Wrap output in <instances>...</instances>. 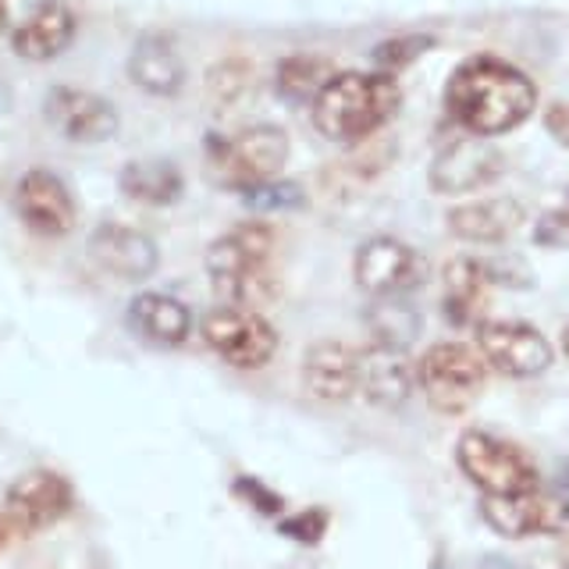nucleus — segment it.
I'll return each instance as SVG.
<instances>
[{
	"label": "nucleus",
	"instance_id": "dca6fc26",
	"mask_svg": "<svg viewBox=\"0 0 569 569\" xmlns=\"http://www.w3.org/2000/svg\"><path fill=\"white\" fill-rule=\"evenodd\" d=\"M417 388V367L409 363L406 349L370 342L360 349V396L370 406L399 409Z\"/></svg>",
	"mask_w": 569,
	"mask_h": 569
},
{
	"label": "nucleus",
	"instance_id": "bb28decb",
	"mask_svg": "<svg viewBox=\"0 0 569 569\" xmlns=\"http://www.w3.org/2000/svg\"><path fill=\"white\" fill-rule=\"evenodd\" d=\"M249 82H253L249 61H221V64H213L207 76V89L218 103H236L249 89Z\"/></svg>",
	"mask_w": 569,
	"mask_h": 569
},
{
	"label": "nucleus",
	"instance_id": "a878e982",
	"mask_svg": "<svg viewBox=\"0 0 569 569\" xmlns=\"http://www.w3.org/2000/svg\"><path fill=\"white\" fill-rule=\"evenodd\" d=\"M242 200L253 210H299L307 203V189L299 182H289V178H271V182L246 189Z\"/></svg>",
	"mask_w": 569,
	"mask_h": 569
},
{
	"label": "nucleus",
	"instance_id": "72a5a7b5",
	"mask_svg": "<svg viewBox=\"0 0 569 569\" xmlns=\"http://www.w3.org/2000/svg\"><path fill=\"white\" fill-rule=\"evenodd\" d=\"M8 29V0H0V32Z\"/></svg>",
	"mask_w": 569,
	"mask_h": 569
},
{
	"label": "nucleus",
	"instance_id": "c9c22d12",
	"mask_svg": "<svg viewBox=\"0 0 569 569\" xmlns=\"http://www.w3.org/2000/svg\"><path fill=\"white\" fill-rule=\"evenodd\" d=\"M562 213H566V221H569V196H566V207H562Z\"/></svg>",
	"mask_w": 569,
	"mask_h": 569
},
{
	"label": "nucleus",
	"instance_id": "ddd939ff",
	"mask_svg": "<svg viewBox=\"0 0 569 569\" xmlns=\"http://www.w3.org/2000/svg\"><path fill=\"white\" fill-rule=\"evenodd\" d=\"M14 210L36 236L61 239L76 228V200L53 171L32 168L14 186Z\"/></svg>",
	"mask_w": 569,
	"mask_h": 569
},
{
	"label": "nucleus",
	"instance_id": "412c9836",
	"mask_svg": "<svg viewBox=\"0 0 569 569\" xmlns=\"http://www.w3.org/2000/svg\"><path fill=\"white\" fill-rule=\"evenodd\" d=\"M129 76L150 97H174L186 86V64L174 43L160 32L139 36L129 53Z\"/></svg>",
	"mask_w": 569,
	"mask_h": 569
},
{
	"label": "nucleus",
	"instance_id": "e433bc0d",
	"mask_svg": "<svg viewBox=\"0 0 569 569\" xmlns=\"http://www.w3.org/2000/svg\"><path fill=\"white\" fill-rule=\"evenodd\" d=\"M562 562H566V569H569V548H566V556H562Z\"/></svg>",
	"mask_w": 569,
	"mask_h": 569
},
{
	"label": "nucleus",
	"instance_id": "cd10ccee",
	"mask_svg": "<svg viewBox=\"0 0 569 569\" xmlns=\"http://www.w3.org/2000/svg\"><path fill=\"white\" fill-rule=\"evenodd\" d=\"M431 47H435L431 36H396V40H385L378 50H373V61H378V71L396 76L399 68L413 64L420 53H427Z\"/></svg>",
	"mask_w": 569,
	"mask_h": 569
},
{
	"label": "nucleus",
	"instance_id": "c85d7f7f",
	"mask_svg": "<svg viewBox=\"0 0 569 569\" xmlns=\"http://www.w3.org/2000/svg\"><path fill=\"white\" fill-rule=\"evenodd\" d=\"M278 530L299 545H320V538H325V530H328V512L325 509L296 512V516H289V520H281Z\"/></svg>",
	"mask_w": 569,
	"mask_h": 569
},
{
	"label": "nucleus",
	"instance_id": "f704fd0d",
	"mask_svg": "<svg viewBox=\"0 0 569 569\" xmlns=\"http://www.w3.org/2000/svg\"><path fill=\"white\" fill-rule=\"evenodd\" d=\"M562 356H566V363H569V328L562 331Z\"/></svg>",
	"mask_w": 569,
	"mask_h": 569
},
{
	"label": "nucleus",
	"instance_id": "f3484780",
	"mask_svg": "<svg viewBox=\"0 0 569 569\" xmlns=\"http://www.w3.org/2000/svg\"><path fill=\"white\" fill-rule=\"evenodd\" d=\"M89 257H93L107 274L121 281H142L157 271L160 253L150 236L129 224H100L89 239Z\"/></svg>",
	"mask_w": 569,
	"mask_h": 569
},
{
	"label": "nucleus",
	"instance_id": "6ab92c4d",
	"mask_svg": "<svg viewBox=\"0 0 569 569\" xmlns=\"http://www.w3.org/2000/svg\"><path fill=\"white\" fill-rule=\"evenodd\" d=\"M527 210L509 200V196H498V200H477V203H462L449 210V231L462 242H477V246H495L506 242L509 236L523 228Z\"/></svg>",
	"mask_w": 569,
	"mask_h": 569
},
{
	"label": "nucleus",
	"instance_id": "7ed1b4c3",
	"mask_svg": "<svg viewBox=\"0 0 569 569\" xmlns=\"http://www.w3.org/2000/svg\"><path fill=\"white\" fill-rule=\"evenodd\" d=\"M207 278L228 307H263L278 296L274 274V231L260 221H246L224 231L207 249Z\"/></svg>",
	"mask_w": 569,
	"mask_h": 569
},
{
	"label": "nucleus",
	"instance_id": "5701e85b",
	"mask_svg": "<svg viewBox=\"0 0 569 569\" xmlns=\"http://www.w3.org/2000/svg\"><path fill=\"white\" fill-rule=\"evenodd\" d=\"M121 192L129 196L136 203H147V207H171L178 196H182V171H178L171 160H132V164L121 168L118 178Z\"/></svg>",
	"mask_w": 569,
	"mask_h": 569
},
{
	"label": "nucleus",
	"instance_id": "39448f33",
	"mask_svg": "<svg viewBox=\"0 0 569 569\" xmlns=\"http://www.w3.org/2000/svg\"><path fill=\"white\" fill-rule=\"evenodd\" d=\"M488 385V363L477 349L462 342H438L417 360V388L431 409L459 417L480 399Z\"/></svg>",
	"mask_w": 569,
	"mask_h": 569
},
{
	"label": "nucleus",
	"instance_id": "393cba45",
	"mask_svg": "<svg viewBox=\"0 0 569 569\" xmlns=\"http://www.w3.org/2000/svg\"><path fill=\"white\" fill-rule=\"evenodd\" d=\"M331 79V68L328 61L320 58H284L274 71V86H278V97L289 100V103H313V97L325 89V82Z\"/></svg>",
	"mask_w": 569,
	"mask_h": 569
},
{
	"label": "nucleus",
	"instance_id": "9d476101",
	"mask_svg": "<svg viewBox=\"0 0 569 569\" xmlns=\"http://www.w3.org/2000/svg\"><path fill=\"white\" fill-rule=\"evenodd\" d=\"M352 278L367 296H406L427 278V263L396 236H370L352 257Z\"/></svg>",
	"mask_w": 569,
	"mask_h": 569
},
{
	"label": "nucleus",
	"instance_id": "c756f323",
	"mask_svg": "<svg viewBox=\"0 0 569 569\" xmlns=\"http://www.w3.org/2000/svg\"><path fill=\"white\" fill-rule=\"evenodd\" d=\"M236 491H239V498H246V502L253 506L260 516H281V509H284L281 495H274L271 488H263L260 480H253V477H239V480H236Z\"/></svg>",
	"mask_w": 569,
	"mask_h": 569
},
{
	"label": "nucleus",
	"instance_id": "2f4dec72",
	"mask_svg": "<svg viewBox=\"0 0 569 569\" xmlns=\"http://www.w3.org/2000/svg\"><path fill=\"white\" fill-rule=\"evenodd\" d=\"M556 480H559V488H562V491L569 495V459H562V467H559Z\"/></svg>",
	"mask_w": 569,
	"mask_h": 569
},
{
	"label": "nucleus",
	"instance_id": "7c9ffc66",
	"mask_svg": "<svg viewBox=\"0 0 569 569\" xmlns=\"http://www.w3.org/2000/svg\"><path fill=\"white\" fill-rule=\"evenodd\" d=\"M545 129L548 136L559 142V147L569 150V100H559V103H551L548 111H545Z\"/></svg>",
	"mask_w": 569,
	"mask_h": 569
},
{
	"label": "nucleus",
	"instance_id": "423d86ee",
	"mask_svg": "<svg viewBox=\"0 0 569 569\" xmlns=\"http://www.w3.org/2000/svg\"><path fill=\"white\" fill-rule=\"evenodd\" d=\"M456 462L480 495H516L538 488V467L512 441L488 431H462L456 441Z\"/></svg>",
	"mask_w": 569,
	"mask_h": 569
},
{
	"label": "nucleus",
	"instance_id": "b1692460",
	"mask_svg": "<svg viewBox=\"0 0 569 569\" xmlns=\"http://www.w3.org/2000/svg\"><path fill=\"white\" fill-rule=\"evenodd\" d=\"M370 335L381 346H399L409 349V342L420 335V310L406 302V296H373L370 310Z\"/></svg>",
	"mask_w": 569,
	"mask_h": 569
},
{
	"label": "nucleus",
	"instance_id": "9b49d317",
	"mask_svg": "<svg viewBox=\"0 0 569 569\" xmlns=\"http://www.w3.org/2000/svg\"><path fill=\"white\" fill-rule=\"evenodd\" d=\"M71 506H76V491L68 477L53 470H29L8 488L0 512L11 523V533H36L64 520Z\"/></svg>",
	"mask_w": 569,
	"mask_h": 569
},
{
	"label": "nucleus",
	"instance_id": "4468645a",
	"mask_svg": "<svg viewBox=\"0 0 569 569\" xmlns=\"http://www.w3.org/2000/svg\"><path fill=\"white\" fill-rule=\"evenodd\" d=\"M43 114L71 142H107L118 132L114 103L89 93V89H71V86L50 89Z\"/></svg>",
	"mask_w": 569,
	"mask_h": 569
},
{
	"label": "nucleus",
	"instance_id": "f03ea898",
	"mask_svg": "<svg viewBox=\"0 0 569 569\" xmlns=\"http://www.w3.org/2000/svg\"><path fill=\"white\" fill-rule=\"evenodd\" d=\"M402 89L388 71H338L313 97V129L331 142H363L399 114Z\"/></svg>",
	"mask_w": 569,
	"mask_h": 569
},
{
	"label": "nucleus",
	"instance_id": "6e6552de",
	"mask_svg": "<svg viewBox=\"0 0 569 569\" xmlns=\"http://www.w3.org/2000/svg\"><path fill=\"white\" fill-rule=\"evenodd\" d=\"M480 516L502 538H545V533H562L569 527V502L566 495L538 485L516 495H485Z\"/></svg>",
	"mask_w": 569,
	"mask_h": 569
},
{
	"label": "nucleus",
	"instance_id": "1a4fd4ad",
	"mask_svg": "<svg viewBox=\"0 0 569 569\" xmlns=\"http://www.w3.org/2000/svg\"><path fill=\"white\" fill-rule=\"evenodd\" d=\"M477 352L485 363L502 370L506 378H541L556 360L548 338L523 320H480Z\"/></svg>",
	"mask_w": 569,
	"mask_h": 569
},
{
	"label": "nucleus",
	"instance_id": "20e7f679",
	"mask_svg": "<svg viewBox=\"0 0 569 569\" xmlns=\"http://www.w3.org/2000/svg\"><path fill=\"white\" fill-rule=\"evenodd\" d=\"M210 168L218 182L246 192L278 178L289 164V136L278 124H253L236 136H213L207 142Z\"/></svg>",
	"mask_w": 569,
	"mask_h": 569
},
{
	"label": "nucleus",
	"instance_id": "f257e3e1",
	"mask_svg": "<svg viewBox=\"0 0 569 569\" xmlns=\"http://www.w3.org/2000/svg\"><path fill=\"white\" fill-rule=\"evenodd\" d=\"M533 107H538V86L530 76L491 53L467 58L445 82V111L462 132L480 139L520 129Z\"/></svg>",
	"mask_w": 569,
	"mask_h": 569
},
{
	"label": "nucleus",
	"instance_id": "f8f14e48",
	"mask_svg": "<svg viewBox=\"0 0 569 569\" xmlns=\"http://www.w3.org/2000/svg\"><path fill=\"white\" fill-rule=\"evenodd\" d=\"M506 171L502 150H495L488 139L470 136L449 142L431 164V189L438 196H467L491 182H498Z\"/></svg>",
	"mask_w": 569,
	"mask_h": 569
},
{
	"label": "nucleus",
	"instance_id": "4be33fe9",
	"mask_svg": "<svg viewBox=\"0 0 569 569\" xmlns=\"http://www.w3.org/2000/svg\"><path fill=\"white\" fill-rule=\"evenodd\" d=\"M129 325L136 335H142L153 346L174 349L182 346L192 331V313L182 299L164 296V292H139L129 302Z\"/></svg>",
	"mask_w": 569,
	"mask_h": 569
},
{
	"label": "nucleus",
	"instance_id": "2eb2a0df",
	"mask_svg": "<svg viewBox=\"0 0 569 569\" xmlns=\"http://www.w3.org/2000/svg\"><path fill=\"white\" fill-rule=\"evenodd\" d=\"M302 385L317 402H349L360 391V352L338 338H320L302 356Z\"/></svg>",
	"mask_w": 569,
	"mask_h": 569
},
{
	"label": "nucleus",
	"instance_id": "4c0bfd02",
	"mask_svg": "<svg viewBox=\"0 0 569 569\" xmlns=\"http://www.w3.org/2000/svg\"><path fill=\"white\" fill-rule=\"evenodd\" d=\"M435 569H452V566H435Z\"/></svg>",
	"mask_w": 569,
	"mask_h": 569
},
{
	"label": "nucleus",
	"instance_id": "aec40b11",
	"mask_svg": "<svg viewBox=\"0 0 569 569\" xmlns=\"http://www.w3.org/2000/svg\"><path fill=\"white\" fill-rule=\"evenodd\" d=\"M488 260L477 257H456L445 267V299L441 313L452 328H470L480 325V313L488 307V289H491Z\"/></svg>",
	"mask_w": 569,
	"mask_h": 569
},
{
	"label": "nucleus",
	"instance_id": "a211bd4d",
	"mask_svg": "<svg viewBox=\"0 0 569 569\" xmlns=\"http://www.w3.org/2000/svg\"><path fill=\"white\" fill-rule=\"evenodd\" d=\"M76 40V14L61 0H40L11 32V50L26 61H50Z\"/></svg>",
	"mask_w": 569,
	"mask_h": 569
},
{
	"label": "nucleus",
	"instance_id": "0eeeda50",
	"mask_svg": "<svg viewBox=\"0 0 569 569\" xmlns=\"http://www.w3.org/2000/svg\"><path fill=\"white\" fill-rule=\"evenodd\" d=\"M203 342L210 352H218L228 367L236 370H260L274 360L278 331L263 313L253 307H218L203 317Z\"/></svg>",
	"mask_w": 569,
	"mask_h": 569
},
{
	"label": "nucleus",
	"instance_id": "473e14b6",
	"mask_svg": "<svg viewBox=\"0 0 569 569\" xmlns=\"http://www.w3.org/2000/svg\"><path fill=\"white\" fill-rule=\"evenodd\" d=\"M8 533H11V523L4 520V512H0V548H4V541H8Z\"/></svg>",
	"mask_w": 569,
	"mask_h": 569
}]
</instances>
